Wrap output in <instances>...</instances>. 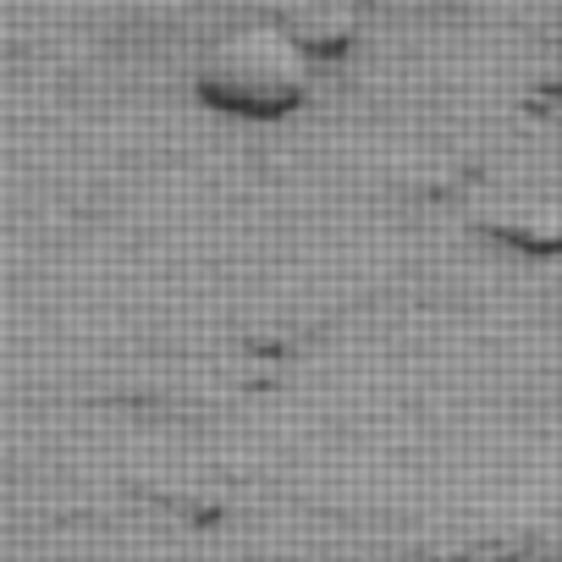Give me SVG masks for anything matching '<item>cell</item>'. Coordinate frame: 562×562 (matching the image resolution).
Masks as SVG:
<instances>
[{
    "instance_id": "6da1fadb",
    "label": "cell",
    "mask_w": 562,
    "mask_h": 562,
    "mask_svg": "<svg viewBox=\"0 0 562 562\" xmlns=\"http://www.w3.org/2000/svg\"><path fill=\"white\" fill-rule=\"evenodd\" d=\"M210 72H215V100L243 105V111H276V105H287L298 94V83H304V67H298L293 50L265 45V39L232 45L226 56H215Z\"/></svg>"
}]
</instances>
